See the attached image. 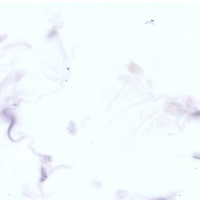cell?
Returning <instances> with one entry per match:
<instances>
[{"instance_id": "cell-1", "label": "cell", "mask_w": 200, "mask_h": 200, "mask_svg": "<svg viewBox=\"0 0 200 200\" xmlns=\"http://www.w3.org/2000/svg\"><path fill=\"white\" fill-rule=\"evenodd\" d=\"M153 200H167L166 199H164V198H161V199H154Z\"/></svg>"}]
</instances>
